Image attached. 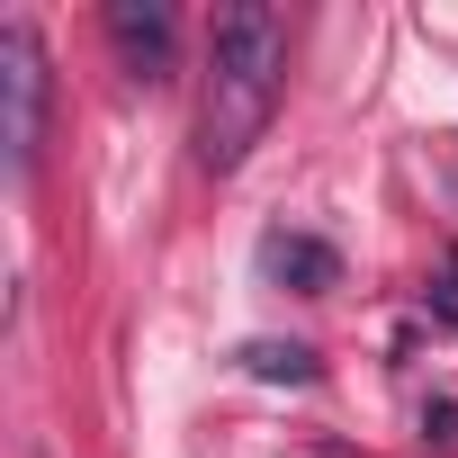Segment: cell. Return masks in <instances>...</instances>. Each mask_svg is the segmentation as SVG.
<instances>
[{
	"label": "cell",
	"instance_id": "1",
	"mask_svg": "<svg viewBox=\"0 0 458 458\" xmlns=\"http://www.w3.org/2000/svg\"><path fill=\"white\" fill-rule=\"evenodd\" d=\"M288 81V19L270 0H225L207 19V99H198V162L207 171H234Z\"/></svg>",
	"mask_w": 458,
	"mask_h": 458
},
{
	"label": "cell",
	"instance_id": "2",
	"mask_svg": "<svg viewBox=\"0 0 458 458\" xmlns=\"http://www.w3.org/2000/svg\"><path fill=\"white\" fill-rule=\"evenodd\" d=\"M0 99H10V171H37L46 144V46L28 19H0Z\"/></svg>",
	"mask_w": 458,
	"mask_h": 458
},
{
	"label": "cell",
	"instance_id": "3",
	"mask_svg": "<svg viewBox=\"0 0 458 458\" xmlns=\"http://www.w3.org/2000/svg\"><path fill=\"white\" fill-rule=\"evenodd\" d=\"M252 261H261V279L288 288V297H333V288H342V252L315 243V234H288V225H270Z\"/></svg>",
	"mask_w": 458,
	"mask_h": 458
},
{
	"label": "cell",
	"instance_id": "4",
	"mask_svg": "<svg viewBox=\"0 0 458 458\" xmlns=\"http://www.w3.org/2000/svg\"><path fill=\"white\" fill-rule=\"evenodd\" d=\"M108 46H117V64L135 72V81H162L171 72V10L162 0H108Z\"/></svg>",
	"mask_w": 458,
	"mask_h": 458
},
{
	"label": "cell",
	"instance_id": "5",
	"mask_svg": "<svg viewBox=\"0 0 458 458\" xmlns=\"http://www.w3.org/2000/svg\"><path fill=\"white\" fill-rule=\"evenodd\" d=\"M243 369H252V377L306 386V377H315V351H306V342H243Z\"/></svg>",
	"mask_w": 458,
	"mask_h": 458
},
{
	"label": "cell",
	"instance_id": "6",
	"mask_svg": "<svg viewBox=\"0 0 458 458\" xmlns=\"http://www.w3.org/2000/svg\"><path fill=\"white\" fill-rule=\"evenodd\" d=\"M422 431L431 440H458V404H422Z\"/></svg>",
	"mask_w": 458,
	"mask_h": 458
},
{
	"label": "cell",
	"instance_id": "7",
	"mask_svg": "<svg viewBox=\"0 0 458 458\" xmlns=\"http://www.w3.org/2000/svg\"><path fill=\"white\" fill-rule=\"evenodd\" d=\"M431 315H440V324H458V270H449V279H431Z\"/></svg>",
	"mask_w": 458,
	"mask_h": 458
}]
</instances>
